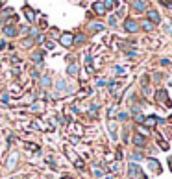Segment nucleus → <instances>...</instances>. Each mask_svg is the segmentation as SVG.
<instances>
[{"instance_id":"obj_1","label":"nucleus","mask_w":172,"mask_h":179,"mask_svg":"<svg viewBox=\"0 0 172 179\" xmlns=\"http://www.w3.org/2000/svg\"><path fill=\"white\" fill-rule=\"evenodd\" d=\"M128 176L131 179H146V176L143 173V170H141V166L137 165V162H130V166H128Z\"/></svg>"},{"instance_id":"obj_2","label":"nucleus","mask_w":172,"mask_h":179,"mask_svg":"<svg viewBox=\"0 0 172 179\" xmlns=\"http://www.w3.org/2000/svg\"><path fill=\"white\" fill-rule=\"evenodd\" d=\"M155 100H157L161 105H166V107H172V102L169 98V94H166V91H163V89H159L157 92H155Z\"/></svg>"},{"instance_id":"obj_3","label":"nucleus","mask_w":172,"mask_h":179,"mask_svg":"<svg viewBox=\"0 0 172 179\" xmlns=\"http://www.w3.org/2000/svg\"><path fill=\"white\" fill-rule=\"evenodd\" d=\"M131 142H133V146H137L139 150H141V148H144V146H146L148 138H146L144 135H141V133H133V137H131Z\"/></svg>"},{"instance_id":"obj_4","label":"nucleus","mask_w":172,"mask_h":179,"mask_svg":"<svg viewBox=\"0 0 172 179\" xmlns=\"http://www.w3.org/2000/svg\"><path fill=\"white\" fill-rule=\"evenodd\" d=\"M124 30L128 33H135L139 30V22L133 21V19H126V21H124Z\"/></svg>"},{"instance_id":"obj_5","label":"nucleus","mask_w":172,"mask_h":179,"mask_svg":"<svg viewBox=\"0 0 172 179\" xmlns=\"http://www.w3.org/2000/svg\"><path fill=\"white\" fill-rule=\"evenodd\" d=\"M157 122H165V118H159V116H155V115L144 118V126H146V127H154Z\"/></svg>"},{"instance_id":"obj_6","label":"nucleus","mask_w":172,"mask_h":179,"mask_svg":"<svg viewBox=\"0 0 172 179\" xmlns=\"http://www.w3.org/2000/svg\"><path fill=\"white\" fill-rule=\"evenodd\" d=\"M59 43H61L63 46H70V44L74 43V35L72 33H63V35L59 37Z\"/></svg>"},{"instance_id":"obj_7","label":"nucleus","mask_w":172,"mask_h":179,"mask_svg":"<svg viewBox=\"0 0 172 179\" xmlns=\"http://www.w3.org/2000/svg\"><path fill=\"white\" fill-rule=\"evenodd\" d=\"M148 168H150V170H154V172H161V162L157 161V159L150 157L148 159Z\"/></svg>"},{"instance_id":"obj_8","label":"nucleus","mask_w":172,"mask_h":179,"mask_svg":"<svg viewBox=\"0 0 172 179\" xmlns=\"http://www.w3.org/2000/svg\"><path fill=\"white\" fill-rule=\"evenodd\" d=\"M4 33H6L8 37H15L19 33V30H17V26H13V24H8V26L4 28Z\"/></svg>"},{"instance_id":"obj_9","label":"nucleus","mask_w":172,"mask_h":179,"mask_svg":"<svg viewBox=\"0 0 172 179\" xmlns=\"http://www.w3.org/2000/svg\"><path fill=\"white\" fill-rule=\"evenodd\" d=\"M93 11L96 13V15H104L107 9H105V6H104L102 2H94V4H93Z\"/></svg>"},{"instance_id":"obj_10","label":"nucleus","mask_w":172,"mask_h":179,"mask_svg":"<svg viewBox=\"0 0 172 179\" xmlns=\"http://www.w3.org/2000/svg\"><path fill=\"white\" fill-rule=\"evenodd\" d=\"M148 19H150V21L154 22V24H157V22L161 21V19H159V13L154 11V9H150V11H148Z\"/></svg>"},{"instance_id":"obj_11","label":"nucleus","mask_w":172,"mask_h":179,"mask_svg":"<svg viewBox=\"0 0 172 179\" xmlns=\"http://www.w3.org/2000/svg\"><path fill=\"white\" fill-rule=\"evenodd\" d=\"M139 26L143 28V30H146V32H152V30H154V22H152V21H148V19H146V21H143V22L139 24Z\"/></svg>"},{"instance_id":"obj_12","label":"nucleus","mask_w":172,"mask_h":179,"mask_svg":"<svg viewBox=\"0 0 172 179\" xmlns=\"http://www.w3.org/2000/svg\"><path fill=\"white\" fill-rule=\"evenodd\" d=\"M133 8L139 9V11H146V6H144L143 0H133Z\"/></svg>"},{"instance_id":"obj_13","label":"nucleus","mask_w":172,"mask_h":179,"mask_svg":"<svg viewBox=\"0 0 172 179\" xmlns=\"http://www.w3.org/2000/svg\"><path fill=\"white\" fill-rule=\"evenodd\" d=\"M24 13H26V19H28L30 22H32L33 19H35V13H33V9H30V8H26V9H24Z\"/></svg>"},{"instance_id":"obj_14","label":"nucleus","mask_w":172,"mask_h":179,"mask_svg":"<svg viewBox=\"0 0 172 179\" xmlns=\"http://www.w3.org/2000/svg\"><path fill=\"white\" fill-rule=\"evenodd\" d=\"M89 28L93 30V32H100V30H104V24H96V22H94V24H89Z\"/></svg>"},{"instance_id":"obj_15","label":"nucleus","mask_w":172,"mask_h":179,"mask_svg":"<svg viewBox=\"0 0 172 179\" xmlns=\"http://www.w3.org/2000/svg\"><path fill=\"white\" fill-rule=\"evenodd\" d=\"M67 70H69L70 76H74V74L78 72V67H76V65H69V68H67Z\"/></svg>"},{"instance_id":"obj_16","label":"nucleus","mask_w":172,"mask_h":179,"mask_svg":"<svg viewBox=\"0 0 172 179\" xmlns=\"http://www.w3.org/2000/svg\"><path fill=\"white\" fill-rule=\"evenodd\" d=\"M32 59H33V61H35V63H41V59H43V54H41V52H37V54H33V56H32Z\"/></svg>"},{"instance_id":"obj_17","label":"nucleus","mask_w":172,"mask_h":179,"mask_svg":"<svg viewBox=\"0 0 172 179\" xmlns=\"http://www.w3.org/2000/svg\"><path fill=\"white\" fill-rule=\"evenodd\" d=\"M104 6H105V9H109V8L117 6V4H115V0H105V2H104Z\"/></svg>"},{"instance_id":"obj_18","label":"nucleus","mask_w":172,"mask_h":179,"mask_svg":"<svg viewBox=\"0 0 172 179\" xmlns=\"http://www.w3.org/2000/svg\"><path fill=\"white\" fill-rule=\"evenodd\" d=\"M41 83H43V87H50V83H52V81H50V78L44 76V78H41Z\"/></svg>"},{"instance_id":"obj_19","label":"nucleus","mask_w":172,"mask_h":179,"mask_svg":"<svg viewBox=\"0 0 172 179\" xmlns=\"http://www.w3.org/2000/svg\"><path fill=\"white\" fill-rule=\"evenodd\" d=\"M159 148H161L163 151H166V150H169V144H166L165 140H161V138H159Z\"/></svg>"},{"instance_id":"obj_20","label":"nucleus","mask_w":172,"mask_h":179,"mask_svg":"<svg viewBox=\"0 0 172 179\" xmlns=\"http://www.w3.org/2000/svg\"><path fill=\"white\" fill-rule=\"evenodd\" d=\"M144 115H137V116H135V122H137V124H144Z\"/></svg>"},{"instance_id":"obj_21","label":"nucleus","mask_w":172,"mask_h":179,"mask_svg":"<svg viewBox=\"0 0 172 179\" xmlns=\"http://www.w3.org/2000/svg\"><path fill=\"white\" fill-rule=\"evenodd\" d=\"M76 166H78V168H83V162H82V159H76Z\"/></svg>"},{"instance_id":"obj_22","label":"nucleus","mask_w":172,"mask_h":179,"mask_svg":"<svg viewBox=\"0 0 172 179\" xmlns=\"http://www.w3.org/2000/svg\"><path fill=\"white\" fill-rule=\"evenodd\" d=\"M126 118H128V113H120L119 115V120H126Z\"/></svg>"},{"instance_id":"obj_23","label":"nucleus","mask_w":172,"mask_h":179,"mask_svg":"<svg viewBox=\"0 0 172 179\" xmlns=\"http://www.w3.org/2000/svg\"><path fill=\"white\" fill-rule=\"evenodd\" d=\"M131 159H133V161H141L143 157H141V153H135V155H131Z\"/></svg>"},{"instance_id":"obj_24","label":"nucleus","mask_w":172,"mask_h":179,"mask_svg":"<svg viewBox=\"0 0 172 179\" xmlns=\"http://www.w3.org/2000/svg\"><path fill=\"white\" fill-rule=\"evenodd\" d=\"M74 41H78V43H82V41H85V37H83V35H78V37H76V39H74Z\"/></svg>"},{"instance_id":"obj_25","label":"nucleus","mask_w":172,"mask_h":179,"mask_svg":"<svg viewBox=\"0 0 172 179\" xmlns=\"http://www.w3.org/2000/svg\"><path fill=\"white\" fill-rule=\"evenodd\" d=\"M98 87H105V79H98Z\"/></svg>"},{"instance_id":"obj_26","label":"nucleus","mask_w":172,"mask_h":179,"mask_svg":"<svg viewBox=\"0 0 172 179\" xmlns=\"http://www.w3.org/2000/svg\"><path fill=\"white\" fill-rule=\"evenodd\" d=\"M2 48H6V43H4V41H0V50H2Z\"/></svg>"},{"instance_id":"obj_27","label":"nucleus","mask_w":172,"mask_h":179,"mask_svg":"<svg viewBox=\"0 0 172 179\" xmlns=\"http://www.w3.org/2000/svg\"><path fill=\"white\" fill-rule=\"evenodd\" d=\"M63 179H70V177H63Z\"/></svg>"},{"instance_id":"obj_28","label":"nucleus","mask_w":172,"mask_h":179,"mask_svg":"<svg viewBox=\"0 0 172 179\" xmlns=\"http://www.w3.org/2000/svg\"><path fill=\"white\" fill-rule=\"evenodd\" d=\"M0 8H2V4H0Z\"/></svg>"}]
</instances>
